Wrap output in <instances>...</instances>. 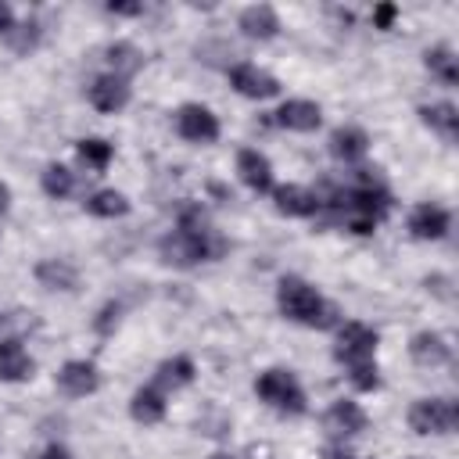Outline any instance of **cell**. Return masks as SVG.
<instances>
[{"instance_id": "29", "label": "cell", "mask_w": 459, "mask_h": 459, "mask_svg": "<svg viewBox=\"0 0 459 459\" xmlns=\"http://www.w3.org/2000/svg\"><path fill=\"white\" fill-rule=\"evenodd\" d=\"M351 384H355L359 391H373V387H377V366H373V362L351 366Z\"/></svg>"}, {"instance_id": "14", "label": "cell", "mask_w": 459, "mask_h": 459, "mask_svg": "<svg viewBox=\"0 0 459 459\" xmlns=\"http://www.w3.org/2000/svg\"><path fill=\"white\" fill-rule=\"evenodd\" d=\"M273 201H276V208L283 215H312L319 208V197L312 190H305V186H294V183L276 186L273 190Z\"/></svg>"}, {"instance_id": "27", "label": "cell", "mask_w": 459, "mask_h": 459, "mask_svg": "<svg viewBox=\"0 0 459 459\" xmlns=\"http://www.w3.org/2000/svg\"><path fill=\"white\" fill-rule=\"evenodd\" d=\"M79 158H82L86 165H93V169H104V165L111 161V143H104V140H97V136L79 140Z\"/></svg>"}, {"instance_id": "8", "label": "cell", "mask_w": 459, "mask_h": 459, "mask_svg": "<svg viewBox=\"0 0 459 459\" xmlns=\"http://www.w3.org/2000/svg\"><path fill=\"white\" fill-rule=\"evenodd\" d=\"M57 384H61V391H65V394L82 398V394H93V391H97L100 377H97V366H93V362L75 359V362H65V366H61Z\"/></svg>"}, {"instance_id": "7", "label": "cell", "mask_w": 459, "mask_h": 459, "mask_svg": "<svg viewBox=\"0 0 459 459\" xmlns=\"http://www.w3.org/2000/svg\"><path fill=\"white\" fill-rule=\"evenodd\" d=\"M230 86L237 93H244V97H255V100H265V97H273L280 90V82L265 68H258V65H237L230 72Z\"/></svg>"}, {"instance_id": "33", "label": "cell", "mask_w": 459, "mask_h": 459, "mask_svg": "<svg viewBox=\"0 0 459 459\" xmlns=\"http://www.w3.org/2000/svg\"><path fill=\"white\" fill-rule=\"evenodd\" d=\"M39 459H72V455H68V448H61V445H47Z\"/></svg>"}, {"instance_id": "25", "label": "cell", "mask_w": 459, "mask_h": 459, "mask_svg": "<svg viewBox=\"0 0 459 459\" xmlns=\"http://www.w3.org/2000/svg\"><path fill=\"white\" fill-rule=\"evenodd\" d=\"M108 61L115 65V72L133 75V72L143 65V54H140L133 43H111V47H108Z\"/></svg>"}, {"instance_id": "24", "label": "cell", "mask_w": 459, "mask_h": 459, "mask_svg": "<svg viewBox=\"0 0 459 459\" xmlns=\"http://www.w3.org/2000/svg\"><path fill=\"white\" fill-rule=\"evenodd\" d=\"M427 68H430L445 86H455V82H459V68H455V57H452L448 47H434V50H427Z\"/></svg>"}, {"instance_id": "19", "label": "cell", "mask_w": 459, "mask_h": 459, "mask_svg": "<svg viewBox=\"0 0 459 459\" xmlns=\"http://www.w3.org/2000/svg\"><path fill=\"white\" fill-rule=\"evenodd\" d=\"M36 280L50 290H72L79 283V273H75V265H68L61 258H47V262L36 265Z\"/></svg>"}, {"instance_id": "12", "label": "cell", "mask_w": 459, "mask_h": 459, "mask_svg": "<svg viewBox=\"0 0 459 459\" xmlns=\"http://www.w3.org/2000/svg\"><path fill=\"white\" fill-rule=\"evenodd\" d=\"M237 172H240V179H244L251 190H258V194H265V190L273 186V165H269V158L258 154V151H240Z\"/></svg>"}, {"instance_id": "15", "label": "cell", "mask_w": 459, "mask_h": 459, "mask_svg": "<svg viewBox=\"0 0 459 459\" xmlns=\"http://www.w3.org/2000/svg\"><path fill=\"white\" fill-rule=\"evenodd\" d=\"M409 230H412V237H420V240H437V237H445V230H448V212L437 208V204H420V208L412 212V219H409Z\"/></svg>"}, {"instance_id": "11", "label": "cell", "mask_w": 459, "mask_h": 459, "mask_svg": "<svg viewBox=\"0 0 459 459\" xmlns=\"http://www.w3.org/2000/svg\"><path fill=\"white\" fill-rule=\"evenodd\" d=\"M319 118H323L319 115V104H312V100H287L276 111V122L283 129H294V133H312L319 126Z\"/></svg>"}, {"instance_id": "37", "label": "cell", "mask_w": 459, "mask_h": 459, "mask_svg": "<svg viewBox=\"0 0 459 459\" xmlns=\"http://www.w3.org/2000/svg\"><path fill=\"white\" fill-rule=\"evenodd\" d=\"M212 459H230V455H212Z\"/></svg>"}, {"instance_id": "34", "label": "cell", "mask_w": 459, "mask_h": 459, "mask_svg": "<svg viewBox=\"0 0 459 459\" xmlns=\"http://www.w3.org/2000/svg\"><path fill=\"white\" fill-rule=\"evenodd\" d=\"M11 25H14L11 7H7V4H0V32H11Z\"/></svg>"}, {"instance_id": "31", "label": "cell", "mask_w": 459, "mask_h": 459, "mask_svg": "<svg viewBox=\"0 0 459 459\" xmlns=\"http://www.w3.org/2000/svg\"><path fill=\"white\" fill-rule=\"evenodd\" d=\"M111 319L118 323V305H104V308H100V319H97V330H100V333H108V330H111Z\"/></svg>"}, {"instance_id": "3", "label": "cell", "mask_w": 459, "mask_h": 459, "mask_svg": "<svg viewBox=\"0 0 459 459\" xmlns=\"http://www.w3.org/2000/svg\"><path fill=\"white\" fill-rule=\"evenodd\" d=\"M455 420H459V409L448 398H423L409 409V427L416 434H448Z\"/></svg>"}, {"instance_id": "17", "label": "cell", "mask_w": 459, "mask_h": 459, "mask_svg": "<svg viewBox=\"0 0 459 459\" xmlns=\"http://www.w3.org/2000/svg\"><path fill=\"white\" fill-rule=\"evenodd\" d=\"M366 147H369V140H366V133L355 129V126H341V129H333V136H330V154L341 158V161H359V158L366 154Z\"/></svg>"}, {"instance_id": "22", "label": "cell", "mask_w": 459, "mask_h": 459, "mask_svg": "<svg viewBox=\"0 0 459 459\" xmlns=\"http://www.w3.org/2000/svg\"><path fill=\"white\" fill-rule=\"evenodd\" d=\"M154 380L161 384V387H186L190 380H194V362L186 359V355H176V359H165L161 366H158V373H154Z\"/></svg>"}, {"instance_id": "20", "label": "cell", "mask_w": 459, "mask_h": 459, "mask_svg": "<svg viewBox=\"0 0 459 459\" xmlns=\"http://www.w3.org/2000/svg\"><path fill=\"white\" fill-rule=\"evenodd\" d=\"M420 118L434 133H441L445 140H455L459 136V111L452 104H427V108H420Z\"/></svg>"}, {"instance_id": "9", "label": "cell", "mask_w": 459, "mask_h": 459, "mask_svg": "<svg viewBox=\"0 0 459 459\" xmlns=\"http://www.w3.org/2000/svg\"><path fill=\"white\" fill-rule=\"evenodd\" d=\"M126 100H129V86H126L122 75H100V79H93L90 104L97 111H118V108H126Z\"/></svg>"}, {"instance_id": "18", "label": "cell", "mask_w": 459, "mask_h": 459, "mask_svg": "<svg viewBox=\"0 0 459 459\" xmlns=\"http://www.w3.org/2000/svg\"><path fill=\"white\" fill-rule=\"evenodd\" d=\"M326 427L333 430V434H359V430H366V412L355 405V402H333L330 409H326Z\"/></svg>"}, {"instance_id": "28", "label": "cell", "mask_w": 459, "mask_h": 459, "mask_svg": "<svg viewBox=\"0 0 459 459\" xmlns=\"http://www.w3.org/2000/svg\"><path fill=\"white\" fill-rule=\"evenodd\" d=\"M7 39H11V47H14V50H29V47H36L39 29H36V22H25V25L11 29V32H7Z\"/></svg>"}, {"instance_id": "21", "label": "cell", "mask_w": 459, "mask_h": 459, "mask_svg": "<svg viewBox=\"0 0 459 459\" xmlns=\"http://www.w3.org/2000/svg\"><path fill=\"white\" fill-rule=\"evenodd\" d=\"M129 412H133L136 423H158L165 416V398L154 387H140L129 402Z\"/></svg>"}, {"instance_id": "6", "label": "cell", "mask_w": 459, "mask_h": 459, "mask_svg": "<svg viewBox=\"0 0 459 459\" xmlns=\"http://www.w3.org/2000/svg\"><path fill=\"white\" fill-rule=\"evenodd\" d=\"M158 247H161V258H165L169 265H194V262H201V258L212 255L204 233H183V230L169 233Z\"/></svg>"}, {"instance_id": "23", "label": "cell", "mask_w": 459, "mask_h": 459, "mask_svg": "<svg viewBox=\"0 0 459 459\" xmlns=\"http://www.w3.org/2000/svg\"><path fill=\"white\" fill-rule=\"evenodd\" d=\"M86 212H90V215H100V219H115V215H126V212H129V201H126L118 190H97V194L86 201Z\"/></svg>"}, {"instance_id": "2", "label": "cell", "mask_w": 459, "mask_h": 459, "mask_svg": "<svg viewBox=\"0 0 459 459\" xmlns=\"http://www.w3.org/2000/svg\"><path fill=\"white\" fill-rule=\"evenodd\" d=\"M255 391H258L262 402H269V405L280 409V412H290V416L305 412V391L298 387V380H294L287 369H265V373L258 377Z\"/></svg>"}, {"instance_id": "16", "label": "cell", "mask_w": 459, "mask_h": 459, "mask_svg": "<svg viewBox=\"0 0 459 459\" xmlns=\"http://www.w3.org/2000/svg\"><path fill=\"white\" fill-rule=\"evenodd\" d=\"M409 355H412L416 366H441V362H448V344H445L441 333L423 330L409 341Z\"/></svg>"}, {"instance_id": "35", "label": "cell", "mask_w": 459, "mask_h": 459, "mask_svg": "<svg viewBox=\"0 0 459 459\" xmlns=\"http://www.w3.org/2000/svg\"><path fill=\"white\" fill-rule=\"evenodd\" d=\"M326 459H351V452H348V448H330Z\"/></svg>"}, {"instance_id": "30", "label": "cell", "mask_w": 459, "mask_h": 459, "mask_svg": "<svg viewBox=\"0 0 459 459\" xmlns=\"http://www.w3.org/2000/svg\"><path fill=\"white\" fill-rule=\"evenodd\" d=\"M394 14H398V7H394V4H380V7L373 11V25H377V29H391Z\"/></svg>"}, {"instance_id": "5", "label": "cell", "mask_w": 459, "mask_h": 459, "mask_svg": "<svg viewBox=\"0 0 459 459\" xmlns=\"http://www.w3.org/2000/svg\"><path fill=\"white\" fill-rule=\"evenodd\" d=\"M176 129L190 143H212L219 136V118L204 104H183L176 111Z\"/></svg>"}, {"instance_id": "13", "label": "cell", "mask_w": 459, "mask_h": 459, "mask_svg": "<svg viewBox=\"0 0 459 459\" xmlns=\"http://www.w3.org/2000/svg\"><path fill=\"white\" fill-rule=\"evenodd\" d=\"M25 377H32V359L22 348V341H14V337L0 341V380L14 384V380H25Z\"/></svg>"}, {"instance_id": "32", "label": "cell", "mask_w": 459, "mask_h": 459, "mask_svg": "<svg viewBox=\"0 0 459 459\" xmlns=\"http://www.w3.org/2000/svg\"><path fill=\"white\" fill-rule=\"evenodd\" d=\"M108 11H111V14H140L143 7H140V4H108Z\"/></svg>"}, {"instance_id": "1", "label": "cell", "mask_w": 459, "mask_h": 459, "mask_svg": "<svg viewBox=\"0 0 459 459\" xmlns=\"http://www.w3.org/2000/svg\"><path fill=\"white\" fill-rule=\"evenodd\" d=\"M276 298H280V308H283V316L287 319H294V323H305V326H333L337 323V308L333 305H326L305 280H298V276H283L280 280V290H276Z\"/></svg>"}, {"instance_id": "36", "label": "cell", "mask_w": 459, "mask_h": 459, "mask_svg": "<svg viewBox=\"0 0 459 459\" xmlns=\"http://www.w3.org/2000/svg\"><path fill=\"white\" fill-rule=\"evenodd\" d=\"M7 204H11V190H7V186H4V183H0V212H4V208H7Z\"/></svg>"}, {"instance_id": "4", "label": "cell", "mask_w": 459, "mask_h": 459, "mask_svg": "<svg viewBox=\"0 0 459 459\" xmlns=\"http://www.w3.org/2000/svg\"><path fill=\"white\" fill-rule=\"evenodd\" d=\"M373 348H377V333L366 323L341 326V333H337V359L348 362V369L362 366V362H373Z\"/></svg>"}, {"instance_id": "10", "label": "cell", "mask_w": 459, "mask_h": 459, "mask_svg": "<svg viewBox=\"0 0 459 459\" xmlns=\"http://www.w3.org/2000/svg\"><path fill=\"white\" fill-rule=\"evenodd\" d=\"M280 29V18L269 4H255V7H244L240 11V32L247 39H273Z\"/></svg>"}, {"instance_id": "26", "label": "cell", "mask_w": 459, "mask_h": 459, "mask_svg": "<svg viewBox=\"0 0 459 459\" xmlns=\"http://www.w3.org/2000/svg\"><path fill=\"white\" fill-rule=\"evenodd\" d=\"M72 186H75V179H72V172H68L65 165H47V169H43V190H47L50 197H68Z\"/></svg>"}]
</instances>
